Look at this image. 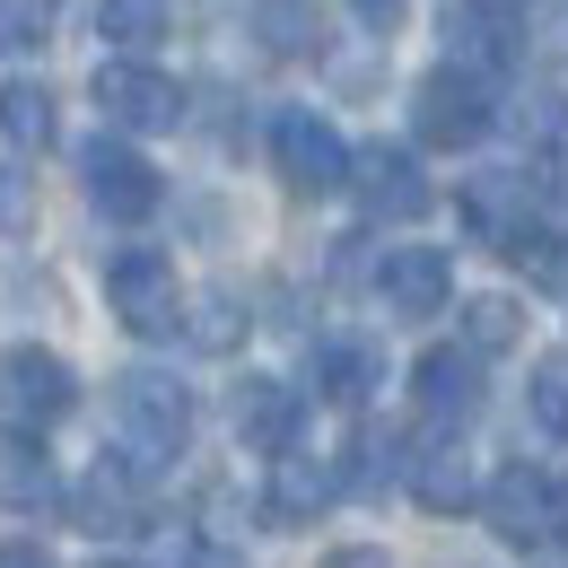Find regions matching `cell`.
<instances>
[{"label":"cell","instance_id":"obj_12","mask_svg":"<svg viewBox=\"0 0 568 568\" xmlns=\"http://www.w3.org/2000/svg\"><path fill=\"white\" fill-rule=\"evenodd\" d=\"M297 428H306V394L288 385V376H245L236 385V437L254 446V455H297Z\"/></svg>","mask_w":568,"mask_h":568},{"label":"cell","instance_id":"obj_7","mask_svg":"<svg viewBox=\"0 0 568 568\" xmlns=\"http://www.w3.org/2000/svg\"><path fill=\"white\" fill-rule=\"evenodd\" d=\"M79 184H88V202L97 219H114V227H141L158 202H166V184H158V166H149L141 149L123 141V132H97V141L79 149Z\"/></svg>","mask_w":568,"mask_h":568},{"label":"cell","instance_id":"obj_11","mask_svg":"<svg viewBox=\"0 0 568 568\" xmlns=\"http://www.w3.org/2000/svg\"><path fill=\"white\" fill-rule=\"evenodd\" d=\"M403 490L420 498L428 516H455V507H473V455H464V437L455 428H428V437H412L403 446Z\"/></svg>","mask_w":568,"mask_h":568},{"label":"cell","instance_id":"obj_8","mask_svg":"<svg viewBox=\"0 0 568 568\" xmlns=\"http://www.w3.org/2000/svg\"><path fill=\"white\" fill-rule=\"evenodd\" d=\"M0 403L18 412L27 428H53L79 412V376L62 351H36V342H18V351H0Z\"/></svg>","mask_w":568,"mask_h":568},{"label":"cell","instance_id":"obj_29","mask_svg":"<svg viewBox=\"0 0 568 568\" xmlns=\"http://www.w3.org/2000/svg\"><path fill=\"white\" fill-rule=\"evenodd\" d=\"M464 9H481V18H507V27H516V18L534 9V0H464Z\"/></svg>","mask_w":568,"mask_h":568},{"label":"cell","instance_id":"obj_27","mask_svg":"<svg viewBox=\"0 0 568 568\" xmlns=\"http://www.w3.org/2000/svg\"><path fill=\"white\" fill-rule=\"evenodd\" d=\"M324 568H394L376 542H342V551H324Z\"/></svg>","mask_w":568,"mask_h":568},{"label":"cell","instance_id":"obj_3","mask_svg":"<svg viewBox=\"0 0 568 568\" xmlns=\"http://www.w3.org/2000/svg\"><path fill=\"white\" fill-rule=\"evenodd\" d=\"M464 227L507 254V263H551V227H542V193L525 184V166H498L464 184Z\"/></svg>","mask_w":568,"mask_h":568},{"label":"cell","instance_id":"obj_15","mask_svg":"<svg viewBox=\"0 0 568 568\" xmlns=\"http://www.w3.org/2000/svg\"><path fill=\"white\" fill-rule=\"evenodd\" d=\"M53 498H62V481H53L44 437L36 428H0V507L9 516H44Z\"/></svg>","mask_w":568,"mask_h":568},{"label":"cell","instance_id":"obj_31","mask_svg":"<svg viewBox=\"0 0 568 568\" xmlns=\"http://www.w3.org/2000/svg\"><path fill=\"white\" fill-rule=\"evenodd\" d=\"M97 568H141V560H97Z\"/></svg>","mask_w":568,"mask_h":568},{"label":"cell","instance_id":"obj_30","mask_svg":"<svg viewBox=\"0 0 568 568\" xmlns=\"http://www.w3.org/2000/svg\"><path fill=\"white\" fill-rule=\"evenodd\" d=\"M202 568H227V560H219V551H202Z\"/></svg>","mask_w":568,"mask_h":568},{"label":"cell","instance_id":"obj_26","mask_svg":"<svg viewBox=\"0 0 568 568\" xmlns=\"http://www.w3.org/2000/svg\"><path fill=\"white\" fill-rule=\"evenodd\" d=\"M351 18L367 36H394V18H403V0H351Z\"/></svg>","mask_w":568,"mask_h":568},{"label":"cell","instance_id":"obj_20","mask_svg":"<svg viewBox=\"0 0 568 568\" xmlns=\"http://www.w3.org/2000/svg\"><path fill=\"white\" fill-rule=\"evenodd\" d=\"M525 403H534L542 437H560V446H568V351H542V358H534V376H525Z\"/></svg>","mask_w":568,"mask_h":568},{"label":"cell","instance_id":"obj_28","mask_svg":"<svg viewBox=\"0 0 568 568\" xmlns=\"http://www.w3.org/2000/svg\"><path fill=\"white\" fill-rule=\"evenodd\" d=\"M542 62H551V71L568 79V9H560V18H551V36H542Z\"/></svg>","mask_w":568,"mask_h":568},{"label":"cell","instance_id":"obj_17","mask_svg":"<svg viewBox=\"0 0 568 568\" xmlns=\"http://www.w3.org/2000/svg\"><path fill=\"white\" fill-rule=\"evenodd\" d=\"M376 385H385V358L367 351V342H315V403L358 412Z\"/></svg>","mask_w":568,"mask_h":568},{"label":"cell","instance_id":"obj_18","mask_svg":"<svg viewBox=\"0 0 568 568\" xmlns=\"http://www.w3.org/2000/svg\"><path fill=\"white\" fill-rule=\"evenodd\" d=\"M0 132H9V149H44L53 141V97L36 79H9L0 88Z\"/></svg>","mask_w":568,"mask_h":568},{"label":"cell","instance_id":"obj_5","mask_svg":"<svg viewBox=\"0 0 568 568\" xmlns=\"http://www.w3.org/2000/svg\"><path fill=\"white\" fill-rule=\"evenodd\" d=\"M272 166H281L288 193H342V184L358 175V149L342 141L333 114H315V105H281V114H272Z\"/></svg>","mask_w":568,"mask_h":568},{"label":"cell","instance_id":"obj_23","mask_svg":"<svg viewBox=\"0 0 568 568\" xmlns=\"http://www.w3.org/2000/svg\"><path fill=\"white\" fill-rule=\"evenodd\" d=\"M0 227H9V236L36 227V175H27L18 158H0Z\"/></svg>","mask_w":568,"mask_h":568},{"label":"cell","instance_id":"obj_9","mask_svg":"<svg viewBox=\"0 0 568 568\" xmlns=\"http://www.w3.org/2000/svg\"><path fill=\"white\" fill-rule=\"evenodd\" d=\"M376 297H385V315H446V297H455V254L446 245H385L376 254Z\"/></svg>","mask_w":568,"mask_h":568},{"label":"cell","instance_id":"obj_21","mask_svg":"<svg viewBox=\"0 0 568 568\" xmlns=\"http://www.w3.org/2000/svg\"><path fill=\"white\" fill-rule=\"evenodd\" d=\"M516 333H525V315H516V297H473L464 306V342L490 358V351H516Z\"/></svg>","mask_w":568,"mask_h":568},{"label":"cell","instance_id":"obj_24","mask_svg":"<svg viewBox=\"0 0 568 568\" xmlns=\"http://www.w3.org/2000/svg\"><path fill=\"white\" fill-rule=\"evenodd\" d=\"M193 342H202V351H227V342H236V297H227V288H211V297H202Z\"/></svg>","mask_w":568,"mask_h":568},{"label":"cell","instance_id":"obj_22","mask_svg":"<svg viewBox=\"0 0 568 568\" xmlns=\"http://www.w3.org/2000/svg\"><path fill=\"white\" fill-rule=\"evenodd\" d=\"M53 18H62V0H0V44L36 53V44L53 36Z\"/></svg>","mask_w":568,"mask_h":568},{"label":"cell","instance_id":"obj_13","mask_svg":"<svg viewBox=\"0 0 568 568\" xmlns=\"http://www.w3.org/2000/svg\"><path fill=\"white\" fill-rule=\"evenodd\" d=\"M481 516H490L498 542H516V551L551 542V525H560V507H551V481H542V473H525V464H507L490 490H481Z\"/></svg>","mask_w":568,"mask_h":568},{"label":"cell","instance_id":"obj_14","mask_svg":"<svg viewBox=\"0 0 568 568\" xmlns=\"http://www.w3.org/2000/svg\"><path fill=\"white\" fill-rule=\"evenodd\" d=\"M351 193L367 202V219H420L428 202H437V193H428V175H420V158H412V149H394V141L358 149Z\"/></svg>","mask_w":568,"mask_h":568},{"label":"cell","instance_id":"obj_2","mask_svg":"<svg viewBox=\"0 0 568 568\" xmlns=\"http://www.w3.org/2000/svg\"><path fill=\"white\" fill-rule=\"evenodd\" d=\"M105 306L141 342H175L193 324L184 315V281H175V254H158V245H114L105 254Z\"/></svg>","mask_w":568,"mask_h":568},{"label":"cell","instance_id":"obj_16","mask_svg":"<svg viewBox=\"0 0 568 568\" xmlns=\"http://www.w3.org/2000/svg\"><path fill=\"white\" fill-rule=\"evenodd\" d=\"M333 490H342V473H333L324 455H281V464H272V490H263V516L288 534V525H306Z\"/></svg>","mask_w":568,"mask_h":568},{"label":"cell","instance_id":"obj_19","mask_svg":"<svg viewBox=\"0 0 568 568\" xmlns=\"http://www.w3.org/2000/svg\"><path fill=\"white\" fill-rule=\"evenodd\" d=\"M97 36L123 53H149L166 36V0H97Z\"/></svg>","mask_w":568,"mask_h":568},{"label":"cell","instance_id":"obj_25","mask_svg":"<svg viewBox=\"0 0 568 568\" xmlns=\"http://www.w3.org/2000/svg\"><path fill=\"white\" fill-rule=\"evenodd\" d=\"M0 568H53V551L36 534H0Z\"/></svg>","mask_w":568,"mask_h":568},{"label":"cell","instance_id":"obj_6","mask_svg":"<svg viewBox=\"0 0 568 568\" xmlns=\"http://www.w3.org/2000/svg\"><path fill=\"white\" fill-rule=\"evenodd\" d=\"M88 97H97V123L123 132V141H149V132H175L184 123V88L158 71V62H97Z\"/></svg>","mask_w":568,"mask_h":568},{"label":"cell","instance_id":"obj_1","mask_svg":"<svg viewBox=\"0 0 568 568\" xmlns=\"http://www.w3.org/2000/svg\"><path fill=\"white\" fill-rule=\"evenodd\" d=\"M184 437H193V394L166 367H123L114 376V464L149 481L184 455Z\"/></svg>","mask_w":568,"mask_h":568},{"label":"cell","instance_id":"obj_4","mask_svg":"<svg viewBox=\"0 0 568 568\" xmlns=\"http://www.w3.org/2000/svg\"><path fill=\"white\" fill-rule=\"evenodd\" d=\"M490 123H498V79L464 71V62L420 71V88H412V132H420V149H473V141H490Z\"/></svg>","mask_w":568,"mask_h":568},{"label":"cell","instance_id":"obj_10","mask_svg":"<svg viewBox=\"0 0 568 568\" xmlns=\"http://www.w3.org/2000/svg\"><path fill=\"white\" fill-rule=\"evenodd\" d=\"M412 403H420L428 428H464L473 412H481V351H473V342H437V351H420V367H412Z\"/></svg>","mask_w":568,"mask_h":568}]
</instances>
